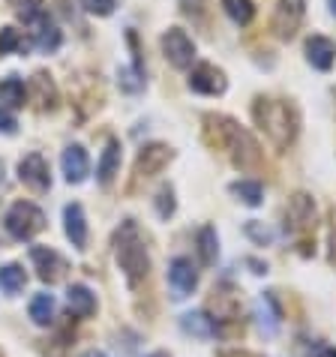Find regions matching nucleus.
Segmentation results:
<instances>
[{
    "instance_id": "obj_34",
    "label": "nucleus",
    "mask_w": 336,
    "mask_h": 357,
    "mask_svg": "<svg viewBox=\"0 0 336 357\" xmlns=\"http://www.w3.org/2000/svg\"><path fill=\"white\" fill-rule=\"evenodd\" d=\"M246 234H250V237H255V241H259V243H270V231H268V228H261L259 222H246Z\"/></svg>"
},
{
    "instance_id": "obj_29",
    "label": "nucleus",
    "mask_w": 336,
    "mask_h": 357,
    "mask_svg": "<svg viewBox=\"0 0 336 357\" xmlns=\"http://www.w3.org/2000/svg\"><path fill=\"white\" fill-rule=\"evenodd\" d=\"M121 87H123V91H130V93L142 91V87H144V69H138V66L121 69Z\"/></svg>"
},
{
    "instance_id": "obj_3",
    "label": "nucleus",
    "mask_w": 336,
    "mask_h": 357,
    "mask_svg": "<svg viewBox=\"0 0 336 357\" xmlns=\"http://www.w3.org/2000/svg\"><path fill=\"white\" fill-rule=\"evenodd\" d=\"M114 255H117V264H121V271L126 276V285L135 289V285L147 276V271H151V255H147V246L142 241V234H138L135 220H123L121 228H117Z\"/></svg>"
},
{
    "instance_id": "obj_38",
    "label": "nucleus",
    "mask_w": 336,
    "mask_h": 357,
    "mask_svg": "<svg viewBox=\"0 0 336 357\" xmlns=\"http://www.w3.org/2000/svg\"><path fill=\"white\" fill-rule=\"evenodd\" d=\"M82 357H105V354H102V351H96V349H93V351H84Z\"/></svg>"
},
{
    "instance_id": "obj_40",
    "label": "nucleus",
    "mask_w": 336,
    "mask_h": 357,
    "mask_svg": "<svg viewBox=\"0 0 336 357\" xmlns=\"http://www.w3.org/2000/svg\"><path fill=\"white\" fill-rule=\"evenodd\" d=\"M330 13L336 15V0H330Z\"/></svg>"
},
{
    "instance_id": "obj_7",
    "label": "nucleus",
    "mask_w": 336,
    "mask_h": 357,
    "mask_svg": "<svg viewBox=\"0 0 336 357\" xmlns=\"http://www.w3.org/2000/svg\"><path fill=\"white\" fill-rule=\"evenodd\" d=\"M312 220H315V202L306 192H294L289 204H285V228L291 234H298L312 228Z\"/></svg>"
},
{
    "instance_id": "obj_19",
    "label": "nucleus",
    "mask_w": 336,
    "mask_h": 357,
    "mask_svg": "<svg viewBox=\"0 0 336 357\" xmlns=\"http://www.w3.org/2000/svg\"><path fill=\"white\" fill-rule=\"evenodd\" d=\"M255 321H259V331L264 336H273L280 331V310H276L273 294H264L259 303H255Z\"/></svg>"
},
{
    "instance_id": "obj_32",
    "label": "nucleus",
    "mask_w": 336,
    "mask_h": 357,
    "mask_svg": "<svg viewBox=\"0 0 336 357\" xmlns=\"http://www.w3.org/2000/svg\"><path fill=\"white\" fill-rule=\"evenodd\" d=\"M84 6L91 9L93 15H112L114 6H117V0H84Z\"/></svg>"
},
{
    "instance_id": "obj_15",
    "label": "nucleus",
    "mask_w": 336,
    "mask_h": 357,
    "mask_svg": "<svg viewBox=\"0 0 336 357\" xmlns=\"http://www.w3.org/2000/svg\"><path fill=\"white\" fill-rule=\"evenodd\" d=\"M63 228H66V237L72 241L75 250H84L87 246V220H84V211H82V204H66L63 207Z\"/></svg>"
},
{
    "instance_id": "obj_12",
    "label": "nucleus",
    "mask_w": 336,
    "mask_h": 357,
    "mask_svg": "<svg viewBox=\"0 0 336 357\" xmlns=\"http://www.w3.org/2000/svg\"><path fill=\"white\" fill-rule=\"evenodd\" d=\"M171 147H165V144H147L142 153H138V160H135V177H153V174H160L162 168L171 162Z\"/></svg>"
},
{
    "instance_id": "obj_8",
    "label": "nucleus",
    "mask_w": 336,
    "mask_h": 357,
    "mask_svg": "<svg viewBox=\"0 0 336 357\" xmlns=\"http://www.w3.org/2000/svg\"><path fill=\"white\" fill-rule=\"evenodd\" d=\"M190 87L195 93H204V96H220V93H225L229 82H225L222 69H216L213 63H199L190 73Z\"/></svg>"
},
{
    "instance_id": "obj_37",
    "label": "nucleus",
    "mask_w": 336,
    "mask_h": 357,
    "mask_svg": "<svg viewBox=\"0 0 336 357\" xmlns=\"http://www.w3.org/2000/svg\"><path fill=\"white\" fill-rule=\"evenodd\" d=\"M3 183H6V172H3V162H0V190H3Z\"/></svg>"
},
{
    "instance_id": "obj_39",
    "label": "nucleus",
    "mask_w": 336,
    "mask_h": 357,
    "mask_svg": "<svg viewBox=\"0 0 336 357\" xmlns=\"http://www.w3.org/2000/svg\"><path fill=\"white\" fill-rule=\"evenodd\" d=\"M147 357H168L165 351H153V354H147Z\"/></svg>"
},
{
    "instance_id": "obj_9",
    "label": "nucleus",
    "mask_w": 336,
    "mask_h": 357,
    "mask_svg": "<svg viewBox=\"0 0 336 357\" xmlns=\"http://www.w3.org/2000/svg\"><path fill=\"white\" fill-rule=\"evenodd\" d=\"M18 177H22L24 186H31L33 192H45L52 186V174H48V162L39 153H27L22 162H18Z\"/></svg>"
},
{
    "instance_id": "obj_20",
    "label": "nucleus",
    "mask_w": 336,
    "mask_h": 357,
    "mask_svg": "<svg viewBox=\"0 0 336 357\" xmlns=\"http://www.w3.org/2000/svg\"><path fill=\"white\" fill-rule=\"evenodd\" d=\"M33 27H36L33 31V45L39 48V52H54V48L61 45V31H57V24L48 15L39 18Z\"/></svg>"
},
{
    "instance_id": "obj_33",
    "label": "nucleus",
    "mask_w": 336,
    "mask_h": 357,
    "mask_svg": "<svg viewBox=\"0 0 336 357\" xmlns=\"http://www.w3.org/2000/svg\"><path fill=\"white\" fill-rule=\"evenodd\" d=\"M15 130H18V123H15V117H13V112H9V108H3V105H0V132L13 135Z\"/></svg>"
},
{
    "instance_id": "obj_18",
    "label": "nucleus",
    "mask_w": 336,
    "mask_h": 357,
    "mask_svg": "<svg viewBox=\"0 0 336 357\" xmlns=\"http://www.w3.org/2000/svg\"><path fill=\"white\" fill-rule=\"evenodd\" d=\"M181 327H183V333L195 336V340H211V336H216V321L207 312H183Z\"/></svg>"
},
{
    "instance_id": "obj_26",
    "label": "nucleus",
    "mask_w": 336,
    "mask_h": 357,
    "mask_svg": "<svg viewBox=\"0 0 336 357\" xmlns=\"http://www.w3.org/2000/svg\"><path fill=\"white\" fill-rule=\"evenodd\" d=\"M222 9L229 13V18L234 24H250L255 15L252 0H222Z\"/></svg>"
},
{
    "instance_id": "obj_4",
    "label": "nucleus",
    "mask_w": 336,
    "mask_h": 357,
    "mask_svg": "<svg viewBox=\"0 0 336 357\" xmlns=\"http://www.w3.org/2000/svg\"><path fill=\"white\" fill-rule=\"evenodd\" d=\"M3 225H6L9 237H15V241H31L33 234H39L45 228V213L39 211L33 202H15L6 211Z\"/></svg>"
},
{
    "instance_id": "obj_31",
    "label": "nucleus",
    "mask_w": 336,
    "mask_h": 357,
    "mask_svg": "<svg viewBox=\"0 0 336 357\" xmlns=\"http://www.w3.org/2000/svg\"><path fill=\"white\" fill-rule=\"evenodd\" d=\"M156 213H160L162 220H168V216L174 213V190L171 186H162V190L156 192Z\"/></svg>"
},
{
    "instance_id": "obj_2",
    "label": "nucleus",
    "mask_w": 336,
    "mask_h": 357,
    "mask_svg": "<svg viewBox=\"0 0 336 357\" xmlns=\"http://www.w3.org/2000/svg\"><path fill=\"white\" fill-rule=\"evenodd\" d=\"M252 117L259 130L273 142L276 151H289L298 138L300 117L289 99H273V96H259L252 102Z\"/></svg>"
},
{
    "instance_id": "obj_27",
    "label": "nucleus",
    "mask_w": 336,
    "mask_h": 357,
    "mask_svg": "<svg viewBox=\"0 0 336 357\" xmlns=\"http://www.w3.org/2000/svg\"><path fill=\"white\" fill-rule=\"evenodd\" d=\"M33 91H36V105L43 108H54V102H57V93H54V84L48 82V75L45 73H39L36 78H33Z\"/></svg>"
},
{
    "instance_id": "obj_11",
    "label": "nucleus",
    "mask_w": 336,
    "mask_h": 357,
    "mask_svg": "<svg viewBox=\"0 0 336 357\" xmlns=\"http://www.w3.org/2000/svg\"><path fill=\"white\" fill-rule=\"evenodd\" d=\"M168 282H171L174 297L181 301V297L195 291V285H199V271H195V264L190 259H174L168 264Z\"/></svg>"
},
{
    "instance_id": "obj_5",
    "label": "nucleus",
    "mask_w": 336,
    "mask_h": 357,
    "mask_svg": "<svg viewBox=\"0 0 336 357\" xmlns=\"http://www.w3.org/2000/svg\"><path fill=\"white\" fill-rule=\"evenodd\" d=\"M162 54L174 69H190L195 61V43L183 27H171V31L162 36Z\"/></svg>"
},
{
    "instance_id": "obj_21",
    "label": "nucleus",
    "mask_w": 336,
    "mask_h": 357,
    "mask_svg": "<svg viewBox=\"0 0 336 357\" xmlns=\"http://www.w3.org/2000/svg\"><path fill=\"white\" fill-rule=\"evenodd\" d=\"M24 82L18 75H9L0 82V102H3V108H18V105H24Z\"/></svg>"
},
{
    "instance_id": "obj_35",
    "label": "nucleus",
    "mask_w": 336,
    "mask_h": 357,
    "mask_svg": "<svg viewBox=\"0 0 336 357\" xmlns=\"http://www.w3.org/2000/svg\"><path fill=\"white\" fill-rule=\"evenodd\" d=\"M315 357H336V349H330V345H324V349H319V354Z\"/></svg>"
},
{
    "instance_id": "obj_10",
    "label": "nucleus",
    "mask_w": 336,
    "mask_h": 357,
    "mask_svg": "<svg viewBox=\"0 0 336 357\" xmlns=\"http://www.w3.org/2000/svg\"><path fill=\"white\" fill-rule=\"evenodd\" d=\"M31 261L36 264V273L43 282H57L66 271V261L61 252L48 250V246H31Z\"/></svg>"
},
{
    "instance_id": "obj_13",
    "label": "nucleus",
    "mask_w": 336,
    "mask_h": 357,
    "mask_svg": "<svg viewBox=\"0 0 336 357\" xmlns=\"http://www.w3.org/2000/svg\"><path fill=\"white\" fill-rule=\"evenodd\" d=\"M306 61H310L315 69H321V73H328V69H333L336 63V43L321 33H315L306 39Z\"/></svg>"
},
{
    "instance_id": "obj_17",
    "label": "nucleus",
    "mask_w": 336,
    "mask_h": 357,
    "mask_svg": "<svg viewBox=\"0 0 336 357\" xmlns=\"http://www.w3.org/2000/svg\"><path fill=\"white\" fill-rule=\"evenodd\" d=\"M117 168H121V142L112 138V142L105 144V151H102L100 165H96V181H100V186H108L114 181Z\"/></svg>"
},
{
    "instance_id": "obj_24",
    "label": "nucleus",
    "mask_w": 336,
    "mask_h": 357,
    "mask_svg": "<svg viewBox=\"0 0 336 357\" xmlns=\"http://www.w3.org/2000/svg\"><path fill=\"white\" fill-rule=\"evenodd\" d=\"M31 319L39 327L52 324V319H54V297L52 294H36L33 297V301H31Z\"/></svg>"
},
{
    "instance_id": "obj_6",
    "label": "nucleus",
    "mask_w": 336,
    "mask_h": 357,
    "mask_svg": "<svg viewBox=\"0 0 336 357\" xmlns=\"http://www.w3.org/2000/svg\"><path fill=\"white\" fill-rule=\"evenodd\" d=\"M306 15V0H280L273 13V31L280 39H291L300 31Z\"/></svg>"
},
{
    "instance_id": "obj_14",
    "label": "nucleus",
    "mask_w": 336,
    "mask_h": 357,
    "mask_svg": "<svg viewBox=\"0 0 336 357\" xmlns=\"http://www.w3.org/2000/svg\"><path fill=\"white\" fill-rule=\"evenodd\" d=\"M61 165H63V174L69 183H82L87 172H91V160H87V151L82 144H69L61 156Z\"/></svg>"
},
{
    "instance_id": "obj_36",
    "label": "nucleus",
    "mask_w": 336,
    "mask_h": 357,
    "mask_svg": "<svg viewBox=\"0 0 336 357\" xmlns=\"http://www.w3.org/2000/svg\"><path fill=\"white\" fill-rule=\"evenodd\" d=\"M330 261L336 264V225H333V237H330Z\"/></svg>"
},
{
    "instance_id": "obj_25",
    "label": "nucleus",
    "mask_w": 336,
    "mask_h": 357,
    "mask_svg": "<svg viewBox=\"0 0 336 357\" xmlns=\"http://www.w3.org/2000/svg\"><path fill=\"white\" fill-rule=\"evenodd\" d=\"M231 192L250 207H259L261 198H264V190H261L259 181H237V183H231Z\"/></svg>"
},
{
    "instance_id": "obj_22",
    "label": "nucleus",
    "mask_w": 336,
    "mask_h": 357,
    "mask_svg": "<svg viewBox=\"0 0 336 357\" xmlns=\"http://www.w3.org/2000/svg\"><path fill=\"white\" fill-rule=\"evenodd\" d=\"M199 255H201V264H213L216 255H220V237L211 225H204L199 231Z\"/></svg>"
},
{
    "instance_id": "obj_23",
    "label": "nucleus",
    "mask_w": 336,
    "mask_h": 357,
    "mask_svg": "<svg viewBox=\"0 0 336 357\" xmlns=\"http://www.w3.org/2000/svg\"><path fill=\"white\" fill-rule=\"evenodd\" d=\"M24 282H27V276H24V271L18 264H3L0 267V289H3L6 294H18L24 289Z\"/></svg>"
},
{
    "instance_id": "obj_30",
    "label": "nucleus",
    "mask_w": 336,
    "mask_h": 357,
    "mask_svg": "<svg viewBox=\"0 0 336 357\" xmlns=\"http://www.w3.org/2000/svg\"><path fill=\"white\" fill-rule=\"evenodd\" d=\"M18 48H22V33L15 27H3L0 31V54H13Z\"/></svg>"
},
{
    "instance_id": "obj_16",
    "label": "nucleus",
    "mask_w": 336,
    "mask_h": 357,
    "mask_svg": "<svg viewBox=\"0 0 336 357\" xmlns=\"http://www.w3.org/2000/svg\"><path fill=\"white\" fill-rule=\"evenodd\" d=\"M66 303H69V312L78 315V319H91L96 312V294L87 285H69Z\"/></svg>"
},
{
    "instance_id": "obj_28",
    "label": "nucleus",
    "mask_w": 336,
    "mask_h": 357,
    "mask_svg": "<svg viewBox=\"0 0 336 357\" xmlns=\"http://www.w3.org/2000/svg\"><path fill=\"white\" fill-rule=\"evenodd\" d=\"M13 6H15V15L22 18L24 24H36L39 18L45 15L43 0H13Z\"/></svg>"
},
{
    "instance_id": "obj_1",
    "label": "nucleus",
    "mask_w": 336,
    "mask_h": 357,
    "mask_svg": "<svg viewBox=\"0 0 336 357\" xmlns=\"http://www.w3.org/2000/svg\"><path fill=\"white\" fill-rule=\"evenodd\" d=\"M204 138L207 144L216 147V151H225L231 156V162L243 172H252V168L261 165V147L252 138L250 130H243L237 121L225 114H207L204 117Z\"/></svg>"
}]
</instances>
